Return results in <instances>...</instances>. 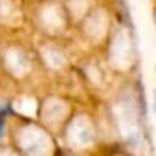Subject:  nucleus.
<instances>
[{"instance_id": "1", "label": "nucleus", "mask_w": 156, "mask_h": 156, "mask_svg": "<svg viewBox=\"0 0 156 156\" xmlns=\"http://www.w3.org/2000/svg\"><path fill=\"white\" fill-rule=\"evenodd\" d=\"M4 131V116H0V134Z\"/></svg>"}, {"instance_id": "2", "label": "nucleus", "mask_w": 156, "mask_h": 156, "mask_svg": "<svg viewBox=\"0 0 156 156\" xmlns=\"http://www.w3.org/2000/svg\"><path fill=\"white\" fill-rule=\"evenodd\" d=\"M154 102H156V98H154Z\"/></svg>"}]
</instances>
